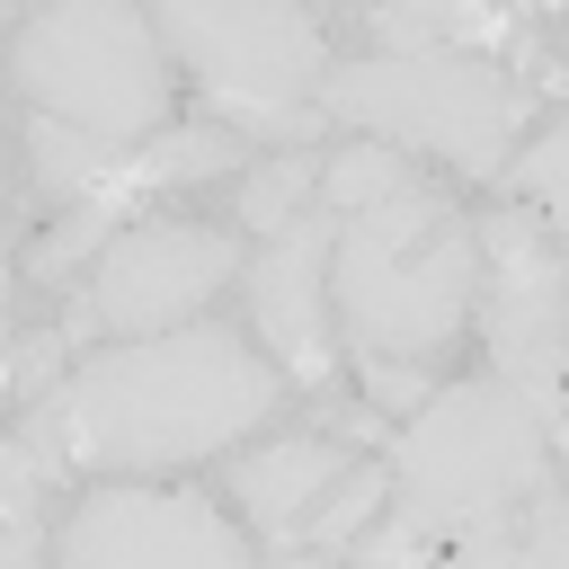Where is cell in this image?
<instances>
[{"mask_svg":"<svg viewBox=\"0 0 569 569\" xmlns=\"http://www.w3.org/2000/svg\"><path fill=\"white\" fill-rule=\"evenodd\" d=\"M489 356H498V382H516L551 427H560V382H569V258L525 222V213H498L489 222Z\"/></svg>","mask_w":569,"mask_h":569,"instance_id":"obj_7","label":"cell"},{"mask_svg":"<svg viewBox=\"0 0 569 569\" xmlns=\"http://www.w3.org/2000/svg\"><path fill=\"white\" fill-rule=\"evenodd\" d=\"M320 98H329V116L373 124L391 142H427L471 178H498V151L525 107V89L489 53H373V62L329 71Z\"/></svg>","mask_w":569,"mask_h":569,"instance_id":"obj_6","label":"cell"},{"mask_svg":"<svg viewBox=\"0 0 569 569\" xmlns=\"http://www.w3.org/2000/svg\"><path fill=\"white\" fill-rule=\"evenodd\" d=\"M551 436H560V445H569V400H560V427H551Z\"/></svg>","mask_w":569,"mask_h":569,"instance_id":"obj_21","label":"cell"},{"mask_svg":"<svg viewBox=\"0 0 569 569\" xmlns=\"http://www.w3.org/2000/svg\"><path fill=\"white\" fill-rule=\"evenodd\" d=\"M107 222H116L107 204H71V213H62V231H53V240H44V249H36L27 267H36V276H62L71 258H89V249L107 240Z\"/></svg>","mask_w":569,"mask_h":569,"instance_id":"obj_17","label":"cell"},{"mask_svg":"<svg viewBox=\"0 0 569 569\" xmlns=\"http://www.w3.org/2000/svg\"><path fill=\"white\" fill-rule=\"evenodd\" d=\"M507 187H516V196H533L551 231H569V107H560V124H551L516 169H507Z\"/></svg>","mask_w":569,"mask_h":569,"instance_id":"obj_15","label":"cell"},{"mask_svg":"<svg viewBox=\"0 0 569 569\" xmlns=\"http://www.w3.org/2000/svg\"><path fill=\"white\" fill-rule=\"evenodd\" d=\"M480 284V240L462 231V213L427 187L365 204L338 222V258H329V302L356 356H427L462 329Z\"/></svg>","mask_w":569,"mask_h":569,"instance_id":"obj_3","label":"cell"},{"mask_svg":"<svg viewBox=\"0 0 569 569\" xmlns=\"http://www.w3.org/2000/svg\"><path fill=\"white\" fill-rule=\"evenodd\" d=\"M329 258H338V213L320 204L293 231H276L267 258L249 267V311L293 382H329Z\"/></svg>","mask_w":569,"mask_h":569,"instance_id":"obj_10","label":"cell"},{"mask_svg":"<svg viewBox=\"0 0 569 569\" xmlns=\"http://www.w3.org/2000/svg\"><path fill=\"white\" fill-rule=\"evenodd\" d=\"M320 169H329V160H311V151H284V160L249 169V178H240V213H249L258 231H293L302 204L320 196Z\"/></svg>","mask_w":569,"mask_h":569,"instance_id":"obj_14","label":"cell"},{"mask_svg":"<svg viewBox=\"0 0 569 569\" xmlns=\"http://www.w3.org/2000/svg\"><path fill=\"white\" fill-rule=\"evenodd\" d=\"M62 347H71V329H36V338L18 347V400H53V365H62Z\"/></svg>","mask_w":569,"mask_h":569,"instance_id":"obj_18","label":"cell"},{"mask_svg":"<svg viewBox=\"0 0 569 569\" xmlns=\"http://www.w3.org/2000/svg\"><path fill=\"white\" fill-rule=\"evenodd\" d=\"M356 471V453L338 436H276L258 453L231 462V498L249 507V525L267 533V551H302L311 516L329 507V489Z\"/></svg>","mask_w":569,"mask_h":569,"instance_id":"obj_11","label":"cell"},{"mask_svg":"<svg viewBox=\"0 0 569 569\" xmlns=\"http://www.w3.org/2000/svg\"><path fill=\"white\" fill-rule=\"evenodd\" d=\"M222 276H240L231 231H213V222H142V231H124V240L98 258L89 302H80L71 329H107V338H124V347H133V338H169L196 302H213Z\"/></svg>","mask_w":569,"mask_h":569,"instance_id":"obj_8","label":"cell"},{"mask_svg":"<svg viewBox=\"0 0 569 569\" xmlns=\"http://www.w3.org/2000/svg\"><path fill=\"white\" fill-rule=\"evenodd\" d=\"M160 44L187 53V71L249 124V133H311V98L329 89L320 18L284 0H178L160 9Z\"/></svg>","mask_w":569,"mask_h":569,"instance_id":"obj_5","label":"cell"},{"mask_svg":"<svg viewBox=\"0 0 569 569\" xmlns=\"http://www.w3.org/2000/svg\"><path fill=\"white\" fill-rule=\"evenodd\" d=\"M62 569H258V551L213 516V498L187 489H98L71 507Z\"/></svg>","mask_w":569,"mask_h":569,"instance_id":"obj_9","label":"cell"},{"mask_svg":"<svg viewBox=\"0 0 569 569\" xmlns=\"http://www.w3.org/2000/svg\"><path fill=\"white\" fill-rule=\"evenodd\" d=\"M62 427L71 462L98 471H151V462H196L258 427L276 409V373L231 338V329H169L133 338L116 356H89L53 400H36Z\"/></svg>","mask_w":569,"mask_h":569,"instance_id":"obj_2","label":"cell"},{"mask_svg":"<svg viewBox=\"0 0 569 569\" xmlns=\"http://www.w3.org/2000/svg\"><path fill=\"white\" fill-rule=\"evenodd\" d=\"M276 569H347L338 551H276Z\"/></svg>","mask_w":569,"mask_h":569,"instance_id":"obj_20","label":"cell"},{"mask_svg":"<svg viewBox=\"0 0 569 569\" xmlns=\"http://www.w3.org/2000/svg\"><path fill=\"white\" fill-rule=\"evenodd\" d=\"M382 53H462V44H507L516 18L507 9H373Z\"/></svg>","mask_w":569,"mask_h":569,"instance_id":"obj_12","label":"cell"},{"mask_svg":"<svg viewBox=\"0 0 569 569\" xmlns=\"http://www.w3.org/2000/svg\"><path fill=\"white\" fill-rule=\"evenodd\" d=\"M365 391H373L382 409H427V373H409V365H391V356H365Z\"/></svg>","mask_w":569,"mask_h":569,"instance_id":"obj_19","label":"cell"},{"mask_svg":"<svg viewBox=\"0 0 569 569\" xmlns=\"http://www.w3.org/2000/svg\"><path fill=\"white\" fill-rule=\"evenodd\" d=\"M516 569H569V498H533L525 507V542H516Z\"/></svg>","mask_w":569,"mask_h":569,"instance_id":"obj_16","label":"cell"},{"mask_svg":"<svg viewBox=\"0 0 569 569\" xmlns=\"http://www.w3.org/2000/svg\"><path fill=\"white\" fill-rule=\"evenodd\" d=\"M418 187V169L400 160V151H373V142H356V151H338L329 169H320V204L347 222V213H365V204H391V196H409Z\"/></svg>","mask_w":569,"mask_h":569,"instance_id":"obj_13","label":"cell"},{"mask_svg":"<svg viewBox=\"0 0 569 569\" xmlns=\"http://www.w3.org/2000/svg\"><path fill=\"white\" fill-rule=\"evenodd\" d=\"M551 489V418L516 382L436 391L391 445V516L347 551V569H436L471 525L525 516Z\"/></svg>","mask_w":569,"mask_h":569,"instance_id":"obj_1","label":"cell"},{"mask_svg":"<svg viewBox=\"0 0 569 569\" xmlns=\"http://www.w3.org/2000/svg\"><path fill=\"white\" fill-rule=\"evenodd\" d=\"M18 89L44 124L142 151V133L169 107L160 27H142V9H116V0H62L18 27Z\"/></svg>","mask_w":569,"mask_h":569,"instance_id":"obj_4","label":"cell"}]
</instances>
